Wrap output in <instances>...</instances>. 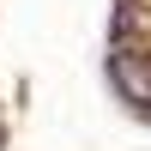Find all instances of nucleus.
Instances as JSON below:
<instances>
[{
  "label": "nucleus",
  "mask_w": 151,
  "mask_h": 151,
  "mask_svg": "<svg viewBox=\"0 0 151 151\" xmlns=\"http://www.w3.org/2000/svg\"><path fill=\"white\" fill-rule=\"evenodd\" d=\"M0 139H6V133H0Z\"/></svg>",
  "instance_id": "obj_1"
}]
</instances>
